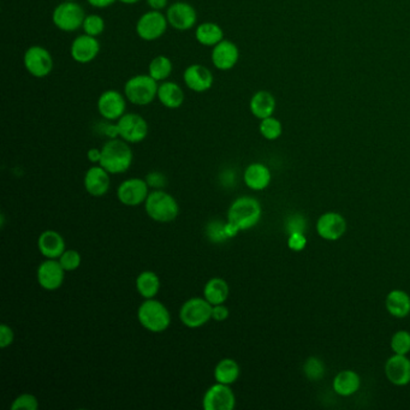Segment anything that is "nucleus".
Listing matches in <instances>:
<instances>
[{
	"label": "nucleus",
	"instance_id": "nucleus-1",
	"mask_svg": "<svg viewBox=\"0 0 410 410\" xmlns=\"http://www.w3.org/2000/svg\"><path fill=\"white\" fill-rule=\"evenodd\" d=\"M132 160L134 153L130 144H127V141L120 137L108 139L101 147V160L99 165L111 175H120L127 172L132 166Z\"/></svg>",
	"mask_w": 410,
	"mask_h": 410
},
{
	"label": "nucleus",
	"instance_id": "nucleus-2",
	"mask_svg": "<svg viewBox=\"0 0 410 410\" xmlns=\"http://www.w3.org/2000/svg\"><path fill=\"white\" fill-rule=\"evenodd\" d=\"M263 208L259 201L251 196H241L227 210V222L235 225L239 232L251 230L261 220Z\"/></svg>",
	"mask_w": 410,
	"mask_h": 410
},
{
	"label": "nucleus",
	"instance_id": "nucleus-3",
	"mask_svg": "<svg viewBox=\"0 0 410 410\" xmlns=\"http://www.w3.org/2000/svg\"><path fill=\"white\" fill-rule=\"evenodd\" d=\"M144 211L156 223H171L179 215L177 200L164 189L152 190L144 201Z\"/></svg>",
	"mask_w": 410,
	"mask_h": 410
},
{
	"label": "nucleus",
	"instance_id": "nucleus-4",
	"mask_svg": "<svg viewBox=\"0 0 410 410\" xmlns=\"http://www.w3.org/2000/svg\"><path fill=\"white\" fill-rule=\"evenodd\" d=\"M137 320L141 326L153 332L160 334L166 331L171 324V314L168 307L159 300L148 299L141 303L137 309Z\"/></svg>",
	"mask_w": 410,
	"mask_h": 410
},
{
	"label": "nucleus",
	"instance_id": "nucleus-5",
	"mask_svg": "<svg viewBox=\"0 0 410 410\" xmlns=\"http://www.w3.org/2000/svg\"><path fill=\"white\" fill-rule=\"evenodd\" d=\"M159 84L149 74L135 75L124 84V96L136 106H147L156 99Z\"/></svg>",
	"mask_w": 410,
	"mask_h": 410
},
{
	"label": "nucleus",
	"instance_id": "nucleus-6",
	"mask_svg": "<svg viewBox=\"0 0 410 410\" xmlns=\"http://www.w3.org/2000/svg\"><path fill=\"white\" fill-rule=\"evenodd\" d=\"M86 12L77 1H68L57 5L52 13V22L57 28L65 33H74L82 28Z\"/></svg>",
	"mask_w": 410,
	"mask_h": 410
},
{
	"label": "nucleus",
	"instance_id": "nucleus-7",
	"mask_svg": "<svg viewBox=\"0 0 410 410\" xmlns=\"http://www.w3.org/2000/svg\"><path fill=\"white\" fill-rule=\"evenodd\" d=\"M179 320L188 329H199L212 319V304L205 297H191L179 309Z\"/></svg>",
	"mask_w": 410,
	"mask_h": 410
},
{
	"label": "nucleus",
	"instance_id": "nucleus-8",
	"mask_svg": "<svg viewBox=\"0 0 410 410\" xmlns=\"http://www.w3.org/2000/svg\"><path fill=\"white\" fill-rule=\"evenodd\" d=\"M169 22L166 15L161 11L151 10L139 17L136 22V34L144 41H156L168 30Z\"/></svg>",
	"mask_w": 410,
	"mask_h": 410
},
{
	"label": "nucleus",
	"instance_id": "nucleus-9",
	"mask_svg": "<svg viewBox=\"0 0 410 410\" xmlns=\"http://www.w3.org/2000/svg\"><path fill=\"white\" fill-rule=\"evenodd\" d=\"M117 130L120 139L127 141V144H139L147 137L148 127L147 120L139 113H124L120 120H117Z\"/></svg>",
	"mask_w": 410,
	"mask_h": 410
},
{
	"label": "nucleus",
	"instance_id": "nucleus-10",
	"mask_svg": "<svg viewBox=\"0 0 410 410\" xmlns=\"http://www.w3.org/2000/svg\"><path fill=\"white\" fill-rule=\"evenodd\" d=\"M23 64L25 70L36 79H44L53 70L52 55L47 48L34 45L24 52Z\"/></svg>",
	"mask_w": 410,
	"mask_h": 410
},
{
	"label": "nucleus",
	"instance_id": "nucleus-11",
	"mask_svg": "<svg viewBox=\"0 0 410 410\" xmlns=\"http://www.w3.org/2000/svg\"><path fill=\"white\" fill-rule=\"evenodd\" d=\"M149 194V187L144 178H127L117 189V198L127 207H136L144 203Z\"/></svg>",
	"mask_w": 410,
	"mask_h": 410
},
{
	"label": "nucleus",
	"instance_id": "nucleus-12",
	"mask_svg": "<svg viewBox=\"0 0 410 410\" xmlns=\"http://www.w3.org/2000/svg\"><path fill=\"white\" fill-rule=\"evenodd\" d=\"M203 406L205 410L235 409L236 396L232 385L215 382L203 394Z\"/></svg>",
	"mask_w": 410,
	"mask_h": 410
},
{
	"label": "nucleus",
	"instance_id": "nucleus-13",
	"mask_svg": "<svg viewBox=\"0 0 410 410\" xmlns=\"http://www.w3.org/2000/svg\"><path fill=\"white\" fill-rule=\"evenodd\" d=\"M96 108L100 116L108 122H117L127 110V98L115 89H108L101 93L98 98Z\"/></svg>",
	"mask_w": 410,
	"mask_h": 410
},
{
	"label": "nucleus",
	"instance_id": "nucleus-14",
	"mask_svg": "<svg viewBox=\"0 0 410 410\" xmlns=\"http://www.w3.org/2000/svg\"><path fill=\"white\" fill-rule=\"evenodd\" d=\"M166 18L169 25L178 32H188L193 27H195L198 22V13L193 5L187 1H175L166 10Z\"/></svg>",
	"mask_w": 410,
	"mask_h": 410
},
{
	"label": "nucleus",
	"instance_id": "nucleus-15",
	"mask_svg": "<svg viewBox=\"0 0 410 410\" xmlns=\"http://www.w3.org/2000/svg\"><path fill=\"white\" fill-rule=\"evenodd\" d=\"M65 270L58 259H46L40 263L36 272L38 283L47 291L58 290L64 283Z\"/></svg>",
	"mask_w": 410,
	"mask_h": 410
},
{
	"label": "nucleus",
	"instance_id": "nucleus-16",
	"mask_svg": "<svg viewBox=\"0 0 410 410\" xmlns=\"http://www.w3.org/2000/svg\"><path fill=\"white\" fill-rule=\"evenodd\" d=\"M347 232V222L337 212H326L319 217L317 222V232L326 241H338Z\"/></svg>",
	"mask_w": 410,
	"mask_h": 410
},
{
	"label": "nucleus",
	"instance_id": "nucleus-17",
	"mask_svg": "<svg viewBox=\"0 0 410 410\" xmlns=\"http://www.w3.org/2000/svg\"><path fill=\"white\" fill-rule=\"evenodd\" d=\"M183 81L190 91L205 93L211 89L215 77L211 70L201 64H191L183 72Z\"/></svg>",
	"mask_w": 410,
	"mask_h": 410
},
{
	"label": "nucleus",
	"instance_id": "nucleus-18",
	"mask_svg": "<svg viewBox=\"0 0 410 410\" xmlns=\"http://www.w3.org/2000/svg\"><path fill=\"white\" fill-rule=\"evenodd\" d=\"M100 52V42L94 36L82 34L76 36L70 46V56L76 63H92Z\"/></svg>",
	"mask_w": 410,
	"mask_h": 410
},
{
	"label": "nucleus",
	"instance_id": "nucleus-19",
	"mask_svg": "<svg viewBox=\"0 0 410 410\" xmlns=\"http://www.w3.org/2000/svg\"><path fill=\"white\" fill-rule=\"evenodd\" d=\"M212 64L220 72H229L239 63V50L235 42L224 39L215 45L211 53Z\"/></svg>",
	"mask_w": 410,
	"mask_h": 410
},
{
	"label": "nucleus",
	"instance_id": "nucleus-20",
	"mask_svg": "<svg viewBox=\"0 0 410 410\" xmlns=\"http://www.w3.org/2000/svg\"><path fill=\"white\" fill-rule=\"evenodd\" d=\"M106 170L101 165L96 164L92 168H89L86 172L84 178V189L89 195L94 198L104 196L111 186V178Z\"/></svg>",
	"mask_w": 410,
	"mask_h": 410
},
{
	"label": "nucleus",
	"instance_id": "nucleus-21",
	"mask_svg": "<svg viewBox=\"0 0 410 410\" xmlns=\"http://www.w3.org/2000/svg\"><path fill=\"white\" fill-rule=\"evenodd\" d=\"M387 380L396 387H406L410 382V360L406 355L394 354L385 363Z\"/></svg>",
	"mask_w": 410,
	"mask_h": 410
},
{
	"label": "nucleus",
	"instance_id": "nucleus-22",
	"mask_svg": "<svg viewBox=\"0 0 410 410\" xmlns=\"http://www.w3.org/2000/svg\"><path fill=\"white\" fill-rule=\"evenodd\" d=\"M38 249L45 259H59L65 251V241L59 232L46 230L38 239Z\"/></svg>",
	"mask_w": 410,
	"mask_h": 410
},
{
	"label": "nucleus",
	"instance_id": "nucleus-23",
	"mask_svg": "<svg viewBox=\"0 0 410 410\" xmlns=\"http://www.w3.org/2000/svg\"><path fill=\"white\" fill-rule=\"evenodd\" d=\"M271 170L263 163H253L248 165L243 173V181L251 190H265L271 183Z\"/></svg>",
	"mask_w": 410,
	"mask_h": 410
},
{
	"label": "nucleus",
	"instance_id": "nucleus-24",
	"mask_svg": "<svg viewBox=\"0 0 410 410\" xmlns=\"http://www.w3.org/2000/svg\"><path fill=\"white\" fill-rule=\"evenodd\" d=\"M275 108H277V101H275V96L268 91H258L253 94L249 101V110H251V115L260 120L273 116Z\"/></svg>",
	"mask_w": 410,
	"mask_h": 410
},
{
	"label": "nucleus",
	"instance_id": "nucleus-25",
	"mask_svg": "<svg viewBox=\"0 0 410 410\" xmlns=\"http://www.w3.org/2000/svg\"><path fill=\"white\" fill-rule=\"evenodd\" d=\"M156 99L169 110H177L184 103L183 88L172 81H164L159 84Z\"/></svg>",
	"mask_w": 410,
	"mask_h": 410
},
{
	"label": "nucleus",
	"instance_id": "nucleus-26",
	"mask_svg": "<svg viewBox=\"0 0 410 410\" xmlns=\"http://www.w3.org/2000/svg\"><path fill=\"white\" fill-rule=\"evenodd\" d=\"M336 394L342 397H349L356 394L361 387V377L355 370H346L339 372L332 382Z\"/></svg>",
	"mask_w": 410,
	"mask_h": 410
},
{
	"label": "nucleus",
	"instance_id": "nucleus-27",
	"mask_svg": "<svg viewBox=\"0 0 410 410\" xmlns=\"http://www.w3.org/2000/svg\"><path fill=\"white\" fill-rule=\"evenodd\" d=\"M385 307L394 318H406L410 314V296L399 289L390 291L385 300Z\"/></svg>",
	"mask_w": 410,
	"mask_h": 410
},
{
	"label": "nucleus",
	"instance_id": "nucleus-28",
	"mask_svg": "<svg viewBox=\"0 0 410 410\" xmlns=\"http://www.w3.org/2000/svg\"><path fill=\"white\" fill-rule=\"evenodd\" d=\"M230 295V287L227 280L220 277L210 279L203 287V297L211 303L212 306L227 302Z\"/></svg>",
	"mask_w": 410,
	"mask_h": 410
},
{
	"label": "nucleus",
	"instance_id": "nucleus-29",
	"mask_svg": "<svg viewBox=\"0 0 410 410\" xmlns=\"http://www.w3.org/2000/svg\"><path fill=\"white\" fill-rule=\"evenodd\" d=\"M239 375H241V367L234 358H223L215 365V379L217 382L232 385L239 380Z\"/></svg>",
	"mask_w": 410,
	"mask_h": 410
},
{
	"label": "nucleus",
	"instance_id": "nucleus-30",
	"mask_svg": "<svg viewBox=\"0 0 410 410\" xmlns=\"http://www.w3.org/2000/svg\"><path fill=\"white\" fill-rule=\"evenodd\" d=\"M195 38L200 45L206 47H215V45L224 40V30L220 24L203 22L198 25Z\"/></svg>",
	"mask_w": 410,
	"mask_h": 410
},
{
	"label": "nucleus",
	"instance_id": "nucleus-31",
	"mask_svg": "<svg viewBox=\"0 0 410 410\" xmlns=\"http://www.w3.org/2000/svg\"><path fill=\"white\" fill-rule=\"evenodd\" d=\"M135 287L142 299H156L160 290V278L156 272H141L136 278Z\"/></svg>",
	"mask_w": 410,
	"mask_h": 410
},
{
	"label": "nucleus",
	"instance_id": "nucleus-32",
	"mask_svg": "<svg viewBox=\"0 0 410 410\" xmlns=\"http://www.w3.org/2000/svg\"><path fill=\"white\" fill-rule=\"evenodd\" d=\"M173 70V64L169 57L160 55L151 60L148 65V74L156 81V82H164L168 80L171 76Z\"/></svg>",
	"mask_w": 410,
	"mask_h": 410
},
{
	"label": "nucleus",
	"instance_id": "nucleus-33",
	"mask_svg": "<svg viewBox=\"0 0 410 410\" xmlns=\"http://www.w3.org/2000/svg\"><path fill=\"white\" fill-rule=\"evenodd\" d=\"M259 132L263 139L275 141L283 134V124L275 117H267L265 120H260Z\"/></svg>",
	"mask_w": 410,
	"mask_h": 410
},
{
	"label": "nucleus",
	"instance_id": "nucleus-34",
	"mask_svg": "<svg viewBox=\"0 0 410 410\" xmlns=\"http://www.w3.org/2000/svg\"><path fill=\"white\" fill-rule=\"evenodd\" d=\"M225 227H227V222L220 220H211L206 225V236H207L208 241L212 243H223L227 241L229 237H227Z\"/></svg>",
	"mask_w": 410,
	"mask_h": 410
},
{
	"label": "nucleus",
	"instance_id": "nucleus-35",
	"mask_svg": "<svg viewBox=\"0 0 410 410\" xmlns=\"http://www.w3.org/2000/svg\"><path fill=\"white\" fill-rule=\"evenodd\" d=\"M391 351L394 354L408 355L410 353V334L406 330L394 332L390 341Z\"/></svg>",
	"mask_w": 410,
	"mask_h": 410
},
{
	"label": "nucleus",
	"instance_id": "nucleus-36",
	"mask_svg": "<svg viewBox=\"0 0 410 410\" xmlns=\"http://www.w3.org/2000/svg\"><path fill=\"white\" fill-rule=\"evenodd\" d=\"M303 373L312 382H318L325 375V366L320 358L312 356L303 365Z\"/></svg>",
	"mask_w": 410,
	"mask_h": 410
},
{
	"label": "nucleus",
	"instance_id": "nucleus-37",
	"mask_svg": "<svg viewBox=\"0 0 410 410\" xmlns=\"http://www.w3.org/2000/svg\"><path fill=\"white\" fill-rule=\"evenodd\" d=\"M105 27L106 24H105L104 18L100 15L92 13V15H87L84 18L82 29H84V34L98 38L104 33Z\"/></svg>",
	"mask_w": 410,
	"mask_h": 410
},
{
	"label": "nucleus",
	"instance_id": "nucleus-38",
	"mask_svg": "<svg viewBox=\"0 0 410 410\" xmlns=\"http://www.w3.org/2000/svg\"><path fill=\"white\" fill-rule=\"evenodd\" d=\"M59 263L67 272L76 271L82 263V256L75 249H65L63 254L59 256Z\"/></svg>",
	"mask_w": 410,
	"mask_h": 410
},
{
	"label": "nucleus",
	"instance_id": "nucleus-39",
	"mask_svg": "<svg viewBox=\"0 0 410 410\" xmlns=\"http://www.w3.org/2000/svg\"><path fill=\"white\" fill-rule=\"evenodd\" d=\"M11 410H36L39 408V399L35 394H22L12 402Z\"/></svg>",
	"mask_w": 410,
	"mask_h": 410
},
{
	"label": "nucleus",
	"instance_id": "nucleus-40",
	"mask_svg": "<svg viewBox=\"0 0 410 410\" xmlns=\"http://www.w3.org/2000/svg\"><path fill=\"white\" fill-rule=\"evenodd\" d=\"M307 220L302 215L299 213H294L290 217H287V222H285V230H287V235L294 234V232H304L306 234Z\"/></svg>",
	"mask_w": 410,
	"mask_h": 410
},
{
	"label": "nucleus",
	"instance_id": "nucleus-41",
	"mask_svg": "<svg viewBox=\"0 0 410 410\" xmlns=\"http://www.w3.org/2000/svg\"><path fill=\"white\" fill-rule=\"evenodd\" d=\"M144 179H146L149 189H153V190L164 189L168 184V179H166L164 173L159 171L149 172Z\"/></svg>",
	"mask_w": 410,
	"mask_h": 410
},
{
	"label": "nucleus",
	"instance_id": "nucleus-42",
	"mask_svg": "<svg viewBox=\"0 0 410 410\" xmlns=\"http://www.w3.org/2000/svg\"><path fill=\"white\" fill-rule=\"evenodd\" d=\"M307 246L304 232H294L287 237V247L292 251H302Z\"/></svg>",
	"mask_w": 410,
	"mask_h": 410
},
{
	"label": "nucleus",
	"instance_id": "nucleus-43",
	"mask_svg": "<svg viewBox=\"0 0 410 410\" xmlns=\"http://www.w3.org/2000/svg\"><path fill=\"white\" fill-rule=\"evenodd\" d=\"M13 341H15L13 330L6 324H1L0 325V348L5 349V348L10 347Z\"/></svg>",
	"mask_w": 410,
	"mask_h": 410
},
{
	"label": "nucleus",
	"instance_id": "nucleus-44",
	"mask_svg": "<svg viewBox=\"0 0 410 410\" xmlns=\"http://www.w3.org/2000/svg\"><path fill=\"white\" fill-rule=\"evenodd\" d=\"M229 317H230V311L224 303L212 306V319L215 321L222 323V321H225Z\"/></svg>",
	"mask_w": 410,
	"mask_h": 410
},
{
	"label": "nucleus",
	"instance_id": "nucleus-45",
	"mask_svg": "<svg viewBox=\"0 0 410 410\" xmlns=\"http://www.w3.org/2000/svg\"><path fill=\"white\" fill-rule=\"evenodd\" d=\"M87 158L92 164H100V160H101V148H91V149L87 152Z\"/></svg>",
	"mask_w": 410,
	"mask_h": 410
},
{
	"label": "nucleus",
	"instance_id": "nucleus-46",
	"mask_svg": "<svg viewBox=\"0 0 410 410\" xmlns=\"http://www.w3.org/2000/svg\"><path fill=\"white\" fill-rule=\"evenodd\" d=\"M146 1L151 10H156V11H161L164 8H166L169 4V0H146Z\"/></svg>",
	"mask_w": 410,
	"mask_h": 410
},
{
	"label": "nucleus",
	"instance_id": "nucleus-47",
	"mask_svg": "<svg viewBox=\"0 0 410 410\" xmlns=\"http://www.w3.org/2000/svg\"><path fill=\"white\" fill-rule=\"evenodd\" d=\"M88 4L92 5L93 8H105L115 4L118 0H87Z\"/></svg>",
	"mask_w": 410,
	"mask_h": 410
},
{
	"label": "nucleus",
	"instance_id": "nucleus-48",
	"mask_svg": "<svg viewBox=\"0 0 410 410\" xmlns=\"http://www.w3.org/2000/svg\"><path fill=\"white\" fill-rule=\"evenodd\" d=\"M118 1H120V3H122V4L135 5L137 4V3H139L141 0H118Z\"/></svg>",
	"mask_w": 410,
	"mask_h": 410
},
{
	"label": "nucleus",
	"instance_id": "nucleus-49",
	"mask_svg": "<svg viewBox=\"0 0 410 410\" xmlns=\"http://www.w3.org/2000/svg\"><path fill=\"white\" fill-rule=\"evenodd\" d=\"M68 1H77V0H68Z\"/></svg>",
	"mask_w": 410,
	"mask_h": 410
}]
</instances>
